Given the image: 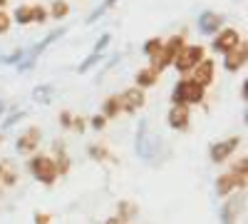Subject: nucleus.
Masks as SVG:
<instances>
[{
	"mask_svg": "<svg viewBox=\"0 0 248 224\" xmlns=\"http://www.w3.org/2000/svg\"><path fill=\"white\" fill-rule=\"evenodd\" d=\"M114 3H117V0H105V3H102V5H99V8H97V10H94V13L90 15V17H87V23H94V20H97V17H99L102 13H105V10H109V8H112Z\"/></svg>",
	"mask_w": 248,
	"mask_h": 224,
	"instance_id": "nucleus-25",
	"label": "nucleus"
},
{
	"mask_svg": "<svg viewBox=\"0 0 248 224\" xmlns=\"http://www.w3.org/2000/svg\"><path fill=\"white\" fill-rule=\"evenodd\" d=\"M30 172H32V177L37 179V182H43V185H55L57 182V167H55V162H52V157H45V155H35L32 159H30Z\"/></svg>",
	"mask_w": 248,
	"mask_h": 224,
	"instance_id": "nucleus-2",
	"label": "nucleus"
},
{
	"mask_svg": "<svg viewBox=\"0 0 248 224\" xmlns=\"http://www.w3.org/2000/svg\"><path fill=\"white\" fill-rule=\"evenodd\" d=\"M23 57H25V50H15V52H10L5 57H0V63H3V65H17Z\"/></svg>",
	"mask_w": 248,
	"mask_h": 224,
	"instance_id": "nucleus-24",
	"label": "nucleus"
},
{
	"mask_svg": "<svg viewBox=\"0 0 248 224\" xmlns=\"http://www.w3.org/2000/svg\"><path fill=\"white\" fill-rule=\"evenodd\" d=\"M144 103H147V97H144V90H139V87H129V90H124V92L119 95L122 112L134 115V112H139V110L144 107Z\"/></svg>",
	"mask_w": 248,
	"mask_h": 224,
	"instance_id": "nucleus-5",
	"label": "nucleus"
},
{
	"mask_svg": "<svg viewBox=\"0 0 248 224\" xmlns=\"http://www.w3.org/2000/svg\"><path fill=\"white\" fill-rule=\"evenodd\" d=\"M159 150H161V139L156 135H152L149 130V120H139V127H137V139H134V152L141 162L147 165H154V159L159 157Z\"/></svg>",
	"mask_w": 248,
	"mask_h": 224,
	"instance_id": "nucleus-1",
	"label": "nucleus"
},
{
	"mask_svg": "<svg viewBox=\"0 0 248 224\" xmlns=\"http://www.w3.org/2000/svg\"><path fill=\"white\" fill-rule=\"evenodd\" d=\"M236 190V182H233V174L231 172H226L216 179V194L218 197H229L231 192Z\"/></svg>",
	"mask_w": 248,
	"mask_h": 224,
	"instance_id": "nucleus-15",
	"label": "nucleus"
},
{
	"mask_svg": "<svg viewBox=\"0 0 248 224\" xmlns=\"http://www.w3.org/2000/svg\"><path fill=\"white\" fill-rule=\"evenodd\" d=\"M8 25H10V20H8L3 13H0V33H5V30H8Z\"/></svg>",
	"mask_w": 248,
	"mask_h": 224,
	"instance_id": "nucleus-34",
	"label": "nucleus"
},
{
	"mask_svg": "<svg viewBox=\"0 0 248 224\" xmlns=\"http://www.w3.org/2000/svg\"><path fill=\"white\" fill-rule=\"evenodd\" d=\"M102 63V52H92L87 60H85V63H82L79 68H77V72H82V75H85V72H90L94 65H99Z\"/></svg>",
	"mask_w": 248,
	"mask_h": 224,
	"instance_id": "nucleus-20",
	"label": "nucleus"
},
{
	"mask_svg": "<svg viewBox=\"0 0 248 224\" xmlns=\"http://www.w3.org/2000/svg\"><path fill=\"white\" fill-rule=\"evenodd\" d=\"M167 120H169V127L179 130V132H186L189 125H191V115H189V110H186V105H171Z\"/></svg>",
	"mask_w": 248,
	"mask_h": 224,
	"instance_id": "nucleus-7",
	"label": "nucleus"
},
{
	"mask_svg": "<svg viewBox=\"0 0 248 224\" xmlns=\"http://www.w3.org/2000/svg\"><path fill=\"white\" fill-rule=\"evenodd\" d=\"M241 145V137H229V139H221V142H214L211 150H209V157L211 162H223V159H229Z\"/></svg>",
	"mask_w": 248,
	"mask_h": 224,
	"instance_id": "nucleus-6",
	"label": "nucleus"
},
{
	"mask_svg": "<svg viewBox=\"0 0 248 224\" xmlns=\"http://www.w3.org/2000/svg\"><path fill=\"white\" fill-rule=\"evenodd\" d=\"M243 65H246V48H241V50H231L229 57L223 60V68L229 70V72H238Z\"/></svg>",
	"mask_w": 248,
	"mask_h": 224,
	"instance_id": "nucleus-12",
	"label": "nucleus"
},
{
	"mask_svg": "<svg viewBox=\"0 0 248 224\" xmlns=\"http://www.w3.org/2000/svg\"><path fill=\"white\" fill-rule=\"evenodd\" d=\"M72 127H75L77 132H82V130H85V120H82V117H75V120H72Z\"/></svg>",
	"mask_w": 248,
	"mask_h": 224,
	"instance_id": "nucleus-33",
	"label": "nucleus"
},
{
	"mask_svg": "<svg viewBox=\"0 0 248 224\" xmlns=\"http://www.w3.org/2000/svg\"><path fill=\"white\" fill-rule=\"evenodd\" d=\"M32 15V8H17V13H15V20L17 23H30V17Z\"/></svg>",
	"mask_w": 248,
	"mask_h": 224,
	"instance_id": "nucleus-27",
	"label": "nucleus"
},
{
	"mask_svg": "<svg viewBox=\"0 0 248 224\" xmlns=\"http://www.w3.org/2000/svg\"><path fill=\"white\" fill-rule=\"evenodd\" d=\"M246 207V199L243 197H229L223 202V207L218 212V222L221 224H238V217Z\"/></svg>",
	"mask_w": 248,
	"mask_h": 224,
	"instance_id": "nucleus-4",
	"label": "nucleus"
},
{
	"mask_svg": "<svg viewBox=\"0 0 248 224\" xmlns=\"http://www.w3.org/2000/svg\"><path fill=\"white\" fill-rule=\"evenodd\" d=\"M60 122H62V127H72V115L65 110V112H60Z\"/></svg>",
	"mask_w": 248,
	"mask_h": 224,
	"instance_id": "nucleus-29",
	"label": "nucleus"
},
{
	"mask_svg": "<svg viewBox=\"0 0 248 224\" xmlns=\"http://www.w3.org/2000/svg\"><path fill=\"white\" fill-rule=\"evenodd\" d=\"M37 145H40V130H37V127L25 130L23 135L17 137V142H15V147H17L20 155H35Z\"/></svg>",
	"mask_w": 248,
	"mask_h": 224,
	"instance_id": "nucleus-8",
	"label": "nucleus"
},
{
	"mask_svg": "<svg viewBox=\"0 0 248 224\" xmlns=\"http://www.w3.org/2000/svg\"><path fill=\"white\" fill-rule=\"evenodd\" d=\"M3 112H5V103L0 100V117H3Z\"/></svg>",
	"mask_w": 248,
	"mask_h": 224,
	"instance_id": "nucleus-36",
	"label": "nucleus"
},
{
	"mask_svg": "<svg viewBox=\"0 0 248 224\" xmlns=\"http://www.w3.org/2000/svg\"><path fill=\"white\" fill-rule=\"evenodd\" d=\"M0 182H3L5 187H13L17 182V172H15V165L13 162H0Z\"/></svg>",
	"mask_w": 248,
	"mask_h": 224,
	"instance_id": "nucleus-16",
	"label": "nucleus"
},
{
	"mask_svg": "<svg viewBox=\"0 0 248 224\" xmlns=\"http://www.w3.org/2000/svg\"><path fill=\"white\" fill-rule=\"evenodd\" d=\"M218 28H221V17H218V15H214V13H203V15L199 17V30H201V33L211 35V33H216Z\"/></svg>",
	"mask_w": 248,
	"mask_h": 224,
	"instance_id": "nucleus-13",
	"label": "nucleus"
},
{
	"mask_svg": "<svg viewBox=\"0 0 248 224\" xmlns=\"http://www.w3.org/2000/svg\"><path fill=\"white\" fill-rule=\"evenodd\" d=\"M87 152H90V157L92 159H97V162H102V159H107L109 155H107V150L102 147V145H90L87 147Z\"/></svg>",
	"mask_w": 248,
	"mask_h": 224,
	"instance_id": "nucleus-23",
	"label": "nucleus"
},
{
	"mask_svg": "<svg viewBox=\"0 0 248 224\" xmlns=\"http://www.w3.org/2000/svg\"><path fill=\"white\" fill-rule=\"evenodd\" d=\"M23 117H25V112H23V110H15V112H10V115L3 120V125H0V130H10V127H15L17 122L23 120Z\"/></svg>",
	"mask_w": 248,
	"mask_h": 224,
	"instance_id": "nucleus-21",
	"label": "nucleus"
},
{
	"mask_svg": "<svg viewBox=\"0 0 248 224\" xmlns=\"http://www.w3.org/2000/svg\"><path fill=\"white\" fill-rule=\"evenodd\" d=\"M181 100L184 105H199L203 100V87L196 85L194 80H181Z\"/></svg>",
	"mask_w": 248,
	"mask_h": 224,
	"instance_id": "nucleus-9",
	"label": "nucleus"
},
{
	"mask_svg": "<svg viewBox=\"0 0 248 224\" xmlns=\"http://www.w3.org/2000/svg\"><path fill=\"white\" fill-rule=\"evenodd\" d=\"M3 3H5V0H0V5H3Z\"/></svg>",
	"mask_w": 248,
	"mask_h": 224,
	"instance_id": "nucleus-37",
	"label": "nucleus"
},
{
	"mask_svg": "<svg viewBox=\"0 0 248 224\" xmlns=\"http://www.w3.org/2000/svg\"><path fill=\"white\" fill-rule=\"evenodd\" d=\"M52 95H55V85H40V87L32 90V100L40 105H47L52 100Z\"/></svg>",
	"mask_w": 248,
	"mask_h": 224,
	"instance_id": "nucleus-18",
	"label": "nucleus"
},
{
	"mask_svg": "<svg viewBox=\"0 0 248 224\" xmlns=\"http://www.w3.org/2000/svg\"><path fill=\"white\" fill-rule=\"evenodd\" d=\"M122 112V105H119V95H112L109 100H107V103L105 105H102V117H117Z\"/></svg>",
	"mask_w": 248,
	"mask_h": 224,
	"instance_id": "nucleus-19",
	"label": "nucleus"
},
{
	"mask_svg": "<svg viewBox=\"0 0 248 224\" xmlns=\"http://www.w3.org/2000/svg\"><path fill=\"white\" fill-rule=\"evenodd\" d=\"M90 125H92L94 130H102V127L107 125V117H102V115H94V117L90 120Z\"/></svg>",
	"mask_w": 248,
	"mask_h": 224,
	"instance_id": "nucleus-28",
	"label": "nucleus"
},
{
	"mask_svg": "<svg viewBox=\"0 0 248 224\" xmlns=\"http://www.w3.org/2000/svg\"><path fill=\"white\" fill-rule=\"evenodd\" d=\"M52 13H55L57 17H60V15H65V13H67V5H65V3H55V8H52Z\"/></svg>",
	"mask_w": 248,
	"mask_h": 224,
	"instance_id": "nucleus-32",
	"label": "nucleus"
},
{
	"mask_svg": "<svg viewBox=\"0 0 248 224\" xmlns=\"http://www.w3.org/2000/svg\"><path fill=\"white\" fill-rule=\"evenodd\" d=\"M159 50H161V40H159V37H156V40H149V43L144 45V52H147L149 57H154Z\"/></svg>",
	"mask_w": 248,
	"mask_h": 224,
	"instance_id": "nucleus-26",
	"label": "nucleus"
},
{
	"mask_svg": "<svg viewBox=\"0 0 248 224\" xmlns=\"http://www.w3.org/2000/svg\"><path fill=\"white\" fill-rule=\"evenodd\" d=\"M156 77H159V75H156L152 68H144V70H139V72H137V87H139V90H144V87H152V85L156 83Z\"/></svg>",
	"mask_w": 248,
	"mask_h": 224,
	"instance_id": "nucleus-17",
	"label": "nucleus"
},
{
	"mask_svg": "<svg viewBox=\"0 0 248 224\" xmlns=\"http://www.w3.org/2000/svg\"><path fill=\"white\" fill-rule=\"evenodd\" d=\"M109 45V35H102V40H99V43L94 45V52H102V50H105Z\"/></svg>",
	"mask_w": 248,
	"mask_h": 224,
	"instance_id": "nucleus-30",
	"label": "nucleus"
},
{
	"mask_svg": "<svg viewBox=\"0 0 248 224\" xmlns=\"http://www.w3.org/2000/svg\"><path fill=\"white\" fill-rule=\"evenodd\" d=\"M238 33L236 30H223L221 35H218V40H214V48L218 50V52H231V50H236L238 48Z\"/></svg>",
	"mask_w": 248,
	"mask_h": 224,
	"instance_id": "nucleus-11",
	"label": "nucleus"
},
{
	"mask_svg": "<svg viewBox=\"0 0 248 224\" xmlns=\"http://www.w3.org/2000/svg\"><path fill=\"white\" fill-rule=\"evenodd\" d=\"M107 224H124V222H122V219H119V217H112V219H109V222H107Z\"/></svg>",
	"mask_w": 248,
	"mask_h": 224,
	"instance_id": "nucleus-35",
	"label": "nucleus"
},
{
	"mask_svg": "<svg viewBox=\"0 0 248 224\" xmlns=\"http://www.w3.org/2000/svg\"><path fill=\"white\" fill-rule=\"evenodd\" d=\"M0 142H3V135H0Z\"/></svg>",
	"mask_w": 248,
	"mask_h": 224,
	"instance_id": "nucleus-38",
	"label": "nucleus"
},
{
	"mask_svg": "<svg viewBox=\"0 0 248 224\" xmlns=\"http://www.w3.org/2000/svg\"><path fill=\"white\" fill-rule=\"evenodd\" d=\"M214 60H201V63L191 70L194 72V83L206 87V85H211V80H214Z\"/></svg>",
	"mask_w": 248,
	"mask_h": 224,
	"instance_id": "nucleus-10",
	"label": "nucleus"
},
{
	"mask_svg": "<svg viewBox=\"0 0 248 224\" xmlns=\"http://www.w3.org/2000/svg\"><path fill=\"white\" fill-rule=\"evenodd\" d=\"M134 212H137V207L132 205V202H122V205H119V219H122V222L132 219V217H134Z\"/></svg>",
	"mask_w": 248,
	"mask_h": 224,
	"instance_id": "nucleus-22",
	"label": "nucleus"
},
{
	"mask_svg": "<svg viewBox=\"0 0 248 224\" xmlns=\"http://www.w3.org/2000/svg\"><path fill=\"white\" fill-rule=\"evenodd\" d=\"M203 60V48L201 45H191V48H184V50H179V55H176V60H174V68L179 70V72H191L199 63Z\"/></svg>",
	"mask_w": 248,
	"mask_h": 224,
	"instance_id": "nucleus-3",
	"label": "nucleus"
},
{
	"mask_svg": "<svg viewBox=\"0 0 248 224\" xmlns=\"http://www.w3.org/2000/svg\"><path fill=\"white\" fill-rule=\"evenodd\" d=\"M35 224H50V214L37 212V214H35Z\"/></svg>",
	"mask_w": 248,
	"mask_h": 224,
	"instance_id": "nucleus-31",
	"label": "nucleus"
},
{
	"mask_svg": "<svg viewBox=\"0 0 248 224\" xmlns=\"http://www.w3.org/2000/svg\"><path fill=\"white\" fill-rule=\"evenodd\" d=\"M62 35H65V28H60V30H52V33H50V35H47V37L43 40V43H37V45H35V48H32L30 52H25V55H28V57H32V60H37V55L43 52V50H47V48H50V45L55 43V40H57V37H62Z\"/></svg>",
	"mask_w": 248,
	"mask_h": 224,
	"instance_id": "nucleus-14",
	"label": "nucleus"
}]
</instances>
